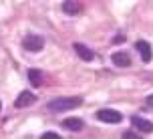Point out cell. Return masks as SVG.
I'll return each instance as SVG.
<instances>
[{"mask_svg": "<svg viewBox=\"0 0 153 139\" xmlns=\"http://www.w3.org/2000/svg\"><path fill=\"white\" fill-rule=\"evenodd\" d=\"M81 105H83L81 97H56V99L48 101L46 109L51 113H62V111H71V109L81 107Z\"/></svg>", "mask_w": 153, "mask_h": 139, "instance_id": "obj_1", "label": "cell"}, {"mask_svg": "<svg viewBox=\"0 0 153 139\" xmlns=\"http://www.w3.org/2000/svg\"><path fill=\"white\" fill-rule=\"evenodd\" d=\"M22 46H24V51H28V53H38L45 46V39L38 36V34H28V36H24Z\"/></svg>", "mask_w": 153, "mask_h": 139, "instance_id": "obj_2", "label": "cell"}, {"mask_svg": "<svg viewBox=\"0 0 153 139\" xmlns=\"http://www.w3.org/2000/svg\"><path fill=\"white\" fill-rule=\"evenodd\" d=\"M97 119L99 121H103V123H121L123 121V115L119 113V111H115V109H101V111H97Z\"/></svg>", "mask_w": 153, "mask_h": 139, "instance_id": "obj_3", "label": "cell"}, {"mask_svg": "<svg viewBox=\"0 0 153 139\" xmlns=\"http://www.w3.org/2000/svg\"><path fill=\"white\" fill-rule=\"evenodd\" d=\"M34 101H36V97H34V93L30 91H22L18 97H16V107L18 109H24V107H30V105H34Z\"/></svg>", "mask_w": 153, "mask_h": 139, "instance_id": "obj_4", "label": "cell"}, {"mask_svg": "<svg viewBox=\"0 0 153 139\" xmlns=\"http://www.w3.org/2000/svg\"><path fill=\"white\" fill-rule=\"evenodd\" d=\"M131 123H133V127L137 129V131L141 133H153V121H147V119H143V117H133L131 119Z\"/></svg>", "mask_w": 153, "mask_h": 139, "instance_id": "obj_5", "label": "cell"}, {"mask_svg": "<svg viewBox=\"0 0 153 139\" xmlns=\"http://www.w3.org/2000/svg\"><path fill=\"white\" fill-rule=\"evenodd\" d=\"M73 48H75V53L79 54V59H83V61H93V59H95V53H93L87 45H83V42H75Z\"/></svg>", "mask_w": 153, "mask_h": 139, "instance_id": "obj_6", "label": "cell"}, {"mask_svg": "<svg viewBox=\"0 0 153 139\" xmlns=\"http://www.w3.org/2000/svg\"><path fill=\"white\" fill-rule=\"evenodd\" d=\"M135 48L139 51V54H141V59H143V62H149L151 61V45L147 42V40H137V45H135Z\"/></svg>", "mask_w": 153, "mask_h": 139, "instance_id": "obj_7", "label": "cell"}, {"mask_svg": "<svg viewBox=\"0 0 153 139\" xmlns=\"http://www.w3.org/2000/svg\"><path fill=\"white\" fill-rule=\"evenodd\" d=\"M62 127H65L67 131H81L85 127V121L79 119V117H69V119L62 121Z\"/></svg>", "mask_w": 153, "mask_h": 139, "instance_id": "obj_8", "label": "cell"}, {"mask_svg": "<svg viewBox=\"0 0 153 139\" xmlns=\"http://www.w3.org/2000/svg\"><path fill=\"white\" fill-rule=\"evenodd\" d=\"M111 61H113L115 67H123V69L131 65L129 54H127V53H121V51H119V53H113V54H111Z\"/></svg>", "mask_w": 153, "mask_h": 139, "instance_id": "obj_9", "label": "cell"}, {"mask_svg": "<svg viewBox=\"0 0 153 139\" xmlns=\"http://www.w3.org/2000/svg\"><path fill=\"white\" fill-rule=\"evenodd\" d=\"M28 81L32 87H38L42 83V71L40 69H28Z\"/></svg>", "mask_w": 153, "mask_h": 139, "instance_id": "obj_10", "label": "cell"}, {"mask_svg": "<svg viewBox=\"0 0 153 139\" xmlns=\"http://www.w3.org/2000/svg\"><path fill=\"white\" fill-rule=\"evenodd\" d=\"M62 10L67 14H76L81 10V2H62Z\"/></svg>", "mask_w": 153, "mask_h": 139, "instance_id": "obj_11", "label": "cell"}, {"mask_svg": "<svg viewBox=\"0 0 153 139\" xmlns=\"http://www.w3.org/2000/svg\"><path fill=\"white\" fill-rule=\"evenodd\" d=\"M121 139H143V137H141L137 131H125L121 135Z\"/></svg>", "mask_w": 153, "mask_h": 139, "instance_id": "obj_12", "label": "cell"}, {"mask_svg": "<svg viewBox=\"0 0 153 139\" xmlns=\"http://www.w3.org/2000/svg\"><path fill=\"white\" fill-rule=\"evenodd\" d=\"M40 139H61V135H56L54 131H46L40 135Z\"/></svg>", "mask_w": 153, "mask_h": 139, "instance_id": "obj_13", "label": "cell"}, {"mask_svg": "<svg viewBox=\"0 0 153 139\" xmlns=\"http://www.w3.org/2000/svg\"><path fill=\"white\" fill-rule=\"evenodd\" d=\"M113 42H115V45H119V42H125V36H123V34H121V36H115Z\"/></svg>", "mask_w": 153, "mask_h": 139, "instance_id": "obj_14", "label": "cell"}, {"mask_svg": "<svg viewBox=\"0 0 153 139\" xmlns=\"http://www.w3.org/2000/svg\"><path fill=\"white\" fill-rule=\"evenodd\" d=\"M145 103H147V105H149V107L153 109V95H149V97H147V101H145Z\"/></svg>", "mask_w": 153, "mask_h": 139, "instance_id": "obj_15", "label": "cell"}]
</instances>
